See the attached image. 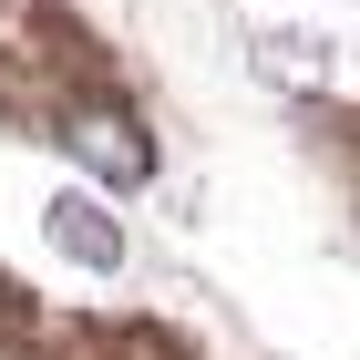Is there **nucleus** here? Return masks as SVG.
Wrapping results in <instances>:
<instances>
[{
    "label": "nucleus",
    "mask_w": 360,
    "mask_h": 360,
    "mask_svg": "<svg viewBox=\"0 0 360 360\" xmlns=\"http://www.w3.org/2000/svg\"><path fill=\"white\" fill-rule=\"evenodd\" d=\"M52 237H62L72 257H83V268H113V257H124V237L103 226V206H72V195L52 206Z\"/></svg>",
    "instance_id": "f257e3e1"
},
{
    "label": "nucleus",
    "mask_w": 360,
    "mask_h": 360,
    "mask_svg": "<svg viewBox=\"0 0 360 360\" xmlns=\"http://www.w3.org/2000/svg\"><path fill=\"white\" fill-rule=\"evenodd\" d=\"M83 155L113 175V186H134V175H144V144H134V124H124V113H93V124H83Z\"/></svg>",
    "instance_id": "f03ea898"
}]
</instances>
